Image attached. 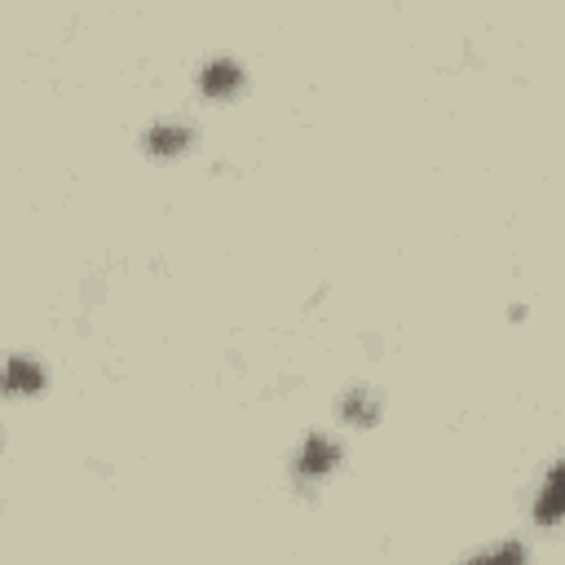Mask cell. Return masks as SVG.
I'll return each instance as SVG.
<instances>
[{"label": "cell", "instance_id": "1", "mask_svg": "<svg viewBox=\"0 0 565 565\" xmlns=\"http://www.w3.org/2000/svg\"><path fill=\"white\" fill-rule=\"evenodd\" d=\"M340 459H344V446L331 433H318V428L305 433V441L291 455V481H296V490H318L340 468Z\"/></svg>", "mask_w": 565, "mask_h": 565}, {"label": "cell", "instance_id": "2", "mask_svg": "<svg viewBox=\"0 0 565 565\" xmlns=\"http://www.w3.org/2000/svg\"><path fill=\"white\" fill-rule=\"evenodd\" d=\"M243 84H247V71H243L238 57L216 53V57H203V62H199V93H203V97L225 102V97H238Z\"/></svg>", "mask_w": 565, "mask_h": 565}, {"label": "cell", "instance_id": "3", "mask_svg": "<svg viewBox=\"0 0 565 565\" xmlns=\"http://www.w3.org/2000/svg\"><path fill=\"white\" fill-rule=\"evenodd\" d=\"M194 146V128L185 119H154L141 128V150L154 159H177Z\"/></svg>", "mask_w": 565, "mask_h": 565}, {"label": "cell", "instance_id": "4", "mask_svg": "<svg viewBox=\"0 0 565 565\" xmlns=\"http://www.w3.org/2000/svg\"><path fill=\"white\" fill-rule=\"evenodd\" d=\"M530 516L539 525H561L565 521V455L543 472V481L534 490V503H530Z\"/></svg>", "mask_w": 565, "mask_h": 565}, {"label": "cell", "instance_id": "5", "mask_svg": "<svg viewBox=\"0 0 565 565\" xmlns=\"http://www.w3.org/2000/svg\"><path fill=\"white\" fill-rule=\"evenodd\" d=\"M380 393L371 388V384H349L344 393H340V402H335V415L344 419V424H353V428H371V424H380Z\"/></svg>", "mask_w": 565, "mask_h": 565}, {"label": "cell", "instance_id": "6", "mask_svg": "<svg viewBox=\"0 0 565 565\" xmlns=\"http://www.w3.org/2000/svg\"><path fill=\"white\" fill-rule=\"evenodd\" d=\"M4 388H9L13 397L40 393V388H44V366H40L35 358H26V353H9V362H4Z\"/></svg>", "mask_w": 565, "mask_h": 565}, {"label": "cell", "instance_id": "7", "mask_svg": "<svg viewBox=\"0 0 565 565\" xmlns=\"http://www.w3.org/2000/svg\"><path fill=\"white\" fill-rule=\"evenodd\" d=\"M463 565H525V547L516 539H503L494 547H481L477 556H468Z\"/></svg>", "mask_w": 565, "mask_h": 565}]
</instances>
